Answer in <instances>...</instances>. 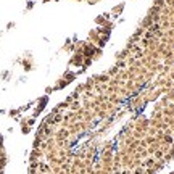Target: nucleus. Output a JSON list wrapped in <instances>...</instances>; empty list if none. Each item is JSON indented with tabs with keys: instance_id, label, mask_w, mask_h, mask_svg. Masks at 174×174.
<instances>
[{
	"instance_id": "obj_3",
	"label": "nucleus",
	"mask_w": 174,
	"mask_h": 174,
	"mask_svg": "<svg viewBox=\"0 0 174 174\" xmlns=\"http://www.w3.org/2000/svg\"><path fill=\"white\" fill-rule=\"evenodd\" d=\"M82 2H89V3H93V2H98V0H82Z\"/></svg>"
},
{
	"instance_id": "obj_1",
	"label": "nucleus",
	"mask_w": 174,
	"mask_h": 174,
	"mask_svg": "<svg viewBox=\"0 0 174 174\" xmlns=\"http://www.w3.org/2000/svg\"><path fill=\"white\" fill-rule=\"evenodd\" d=\"M174 156V0H156L106 71L36 132L29 174H156Z\"/></svg>"
},
{
	"instance_id": "obj_2",
	"label": "nucleus",
	"mask_w": 174,
	"mask_h": 174,
	"mask_svg": "<svg viewBox=\"0 0 174 174\" xmlns=\"http://www.w3.org/2000/svg\"><path fill=\"white\" fill-rule=\"evenodd\" d=\"M5 166H7V153H5L3 139L0 134V174H5Z\"/></svg>"
},
{
	"instance_id": "obj_4",
	"label": "nucleus",
	"mask_w": 174,
	"mask_h": 174,
	"mask_svg": "<svg viewBox=\"0 0 174 174\" xmlns=\"http://www.w3.org/2000/svg\"><path fill=\"white\" fill-rule=\"evenodd\" d=\"M173 174H174V173H173Z\"/></svg>"
}]
</instances>
